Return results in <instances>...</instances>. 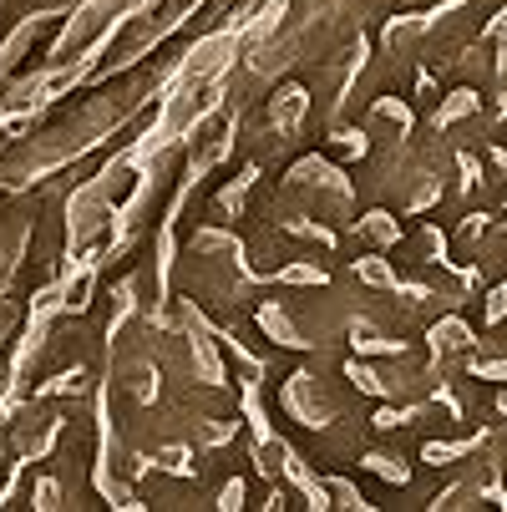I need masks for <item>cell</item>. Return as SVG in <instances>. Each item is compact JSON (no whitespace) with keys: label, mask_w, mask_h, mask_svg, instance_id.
I'll list each match as a JSON object with an SVG mask.
<instances>
[{"label":"cell","mask_w":507,"mask_h":512,"mask_svg":"<svg viewBox=\"0 0 507 512\" xmlns=\"http://www.w3.org/2000/svg\"><path fill=\"white\" fill-rule=\"evenodd\" d=\"M219 507H244V482H229V487L219 492Z\"/></svg>","instance_id":"3957f363"},{"label":"cell","mask_w":507,"mask_h":512,"mask_svg":"<svg viewBox=\"0 0 507 512\" xmlns=\"http://www.w3.org/2000/svg\"><path fill=\"white\" fill-rule=\"evenodd\" d=\"M31 497H36V507H41V512H51V507H61V497H66V492H61V482H51V477H46V482H36V492H31Z\"/></svg>","instance_id":"7a4b0ae2"},{"label":"cell","mask_w":507,"mask_h":512,"mask_svg":"<svg viewBox=\"0 0 507 512\" xmlns=\"http://www.w3.org/2000/svg\"><path fill=\"white\" fill-rule=\"evenodd\" d=\"M97 295V264L92 259H71L66 279H61V300H66V315H82Z\"/></svg>","instance_id":"6da1fadb"}]
</instances>
